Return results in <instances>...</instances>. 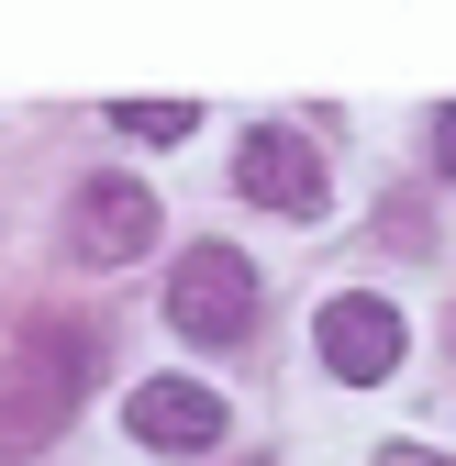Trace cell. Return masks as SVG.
Returning a JSON list of instances; mask_svg holds the SVG:
<instances>
[{
    "mask_svg": "<svg viewBox=\"0 0 456 466\" xmlns=\"http://www.w3.org/2000/svg\"><path fill=\"white\" fill-rule=\"evenodd\" d=\"M434 167H445V178H456V100L434 111Z\"/></svg>",
    "mask_w": 456,
    "mask_h": 466,
    "instance_id": "cell-8",
    "label": "cell"
},
{
    "mask_svg": "<svg viewBox=\"0 0 456 466\" xmlns=\"http://www.w3.org/2000/svg\"><path fill=\"white\" fill-rule=\"evenodd\" d=\"M312 344H323V367L346 378V389H378V378H401V356H412V322L389 311V300H368V289H346V300H323Z\"/></svg>",
    "mask_w": 456,
    "mask_h": 466,
    "instance_id": "cell-3",
    "label": "cell"
},
{
    "mask_svg": "<svg viewBox=\"0 0 456 466\" xmlns=\"http://www.w3.org/2000/svg\"><path fill=\"white\" fill-rule=\"evenodd\" d=\"M234 189H245L256 211L312 222V211H323V145H301L290 123H256V134L234 145Z\"/></svg>",
    "mask_w": 456,
    "mask_h": 466,
    "instance_id": "cell-4",
    "label": "cell"
},
{
    "mask_svg": "<svg viewBox=\"0 0 456 466\" xmlns=\"http://www.w3.org/2000/svg\"><path fill=\"white\" fill-rule=\"evenodd\" d=\"M111 123H123L134 145H179V134H190V100H123Z\"/></svg>",
    "mask_w": 456,
    "mask_h": 466,
    "instance_id": "cell-7",
    "label": "cell"
},
{
    "mask_svg": "<svg viewBox=\"0 0 456 466\" xmlns=\"http://www.w3.org/2000/svg\"><path fill=\"white\" fill-rule=\"evenodd\" d=\"M378 466H445V455H423V444H389V455H378Z\"/></svg>",
    "mask_w": 456,
    "mask_h": 466,
    "instance_id": "cell-9",
    "label": "cell"
},
{
    "mask_svg": "<svg viewBox=\"0 0 456 466\" xmlns=\"http://www.w3.org/2000/svg\"><path fill=\"white\" fill-rule=\"evenodd\" d=\"M167 322H179L190 344H245L256 333V267L234 245H190L179 278H167Z\"/></svg>",
    "mask_w": 456,
    "mask_h": 466,
    "instance_id": "cell-1",
    "label": "cell"
},
{
    "mask_svg": "<svg viewBox=\"0 0 456 466\" xmlns=\"http://www.w3.org/2000/svg\"><path fill=\"white\" fill-rule=\"evenodd\" d=\"M123 433L156 444V455H212L223 444V400H212V378H145L123 400Z\"/></svg>",
    "mask_w": 456,
    "mask_h": 466,
    "instance_id": "cell-5",
    "label": "cell"
},
{
    "mask_svg": "<svg viewBox=\"0 0 456 466\" xmlns=\"http://www.w3.org/2000/svg\"><path fill=\"white\" fill-rule=\"evenodd\" d=\"M78 389H89V344L78 333H34L23 367H12V389H0V444H45L56 422L78 411Z\"/></svg>",
    "mask_w": 456,
    "mask_h": 466,
    "instance_id": "cell-2",
    "label": "cell"
},
{
    "mask_svg": "<svg viewBox=\"0 0 456 466\" xmlns=\"http://www.w3.org/2000/svg\"><path fill=\"white\" fill-rule=\"evenodd\" d=\"M67 245H78L89 267L145 256V245H156V189H145V178H89L78 211H67Z\"/></svg>",
    "mask_w": 456,
    "mask_h": 466,
    "instance_id": "cell-6",
    "label": "cell"
}]
</instances>
